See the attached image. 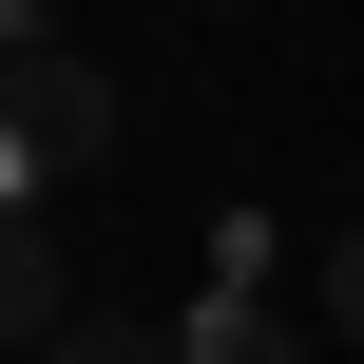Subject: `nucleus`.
<instances>
[{
	"instance_id": "obj_1",
	"label": "nucleus",
	"mask_w": 364,
	"mask_h": 364,
	"mask_svg": "<svg viewBox=\"0 0 364 364\" xmlns=\"http://www.w3.org/2000/svg\"><path fill=\"white\" fill-rule=\"evenodd\" d=\"M96 154H115V77H96V58H58V38H19V58H0V211L77 192Z\"/></svg>"
},
{
	"instance_id": "obj_2",
	"label": "nucleus",
	"mask_w": 364,
	"mask_h": 364,
	"mask_svg": "<svg viewBox=\"0 0 364 364\" xmlns=\"http://www.w3.org/2000/svg\"><path fill=\"white\" fill-rule=\"evenodd\" d=\"M77 326V269H58V211H0V364Z\"/></svg>"
},
{
	"instance_id": "obj_3",
	"label": "nucleus",
	"mask_w": 364,
	"mask_h": 364,
	"mask_svg": "<svg viewBox=\"0 0 364 364\" xmlns=\"http://www.w3.org/2000/svg\"><path fill=\"white\" fill-rule=\"evenodd\" d=\"M173 364H307V346H288L269 288H192V307H173Z\"/></svg>"
},
{
	"instance_id": "obj_4",
	"label": "nucleus",
	"mask_w": 364,
	"mask_h": 364,
	"mask_svg": "<svg viewBox=\"0 0 364 364\" xmlns=\"http://www.w3.org/2000/svg\"><path fill=\"white\" fill-rule=\"evenodd\" d=\"M38 364H173V326H134V307H77V326H58Z\"/></svg>"
},
{
	"instance_id": "obj_5",
	"label": "nucleus",
	"mask_w": 364,
	"mask_h": 364,
	"mask_svg": "<svg viewBox=\"0 0 364 364\" xmlns=\"http://www.w3.org/2000/svg\"><path fill=\"white\" fill-rule=\"evenodd\" d=\"M326 326H346V346H364V230H346V250H326Z\"/></svg>"
},
{
	"instance_id": "obj_6",
	"label": "nucleus",
	"mask_w": 364,
	"mask_h": 364,
	"mask_svg": "<svg viewBox=\"0 0 364 364\" xmlns=\"http://www.w3.org/2000/svg\"><path fill=\"white\" fill-rule=\"evenodd\" d=\"M19 38H38V0H0V58H19Z\"/></svg>"
}]
</instances>
